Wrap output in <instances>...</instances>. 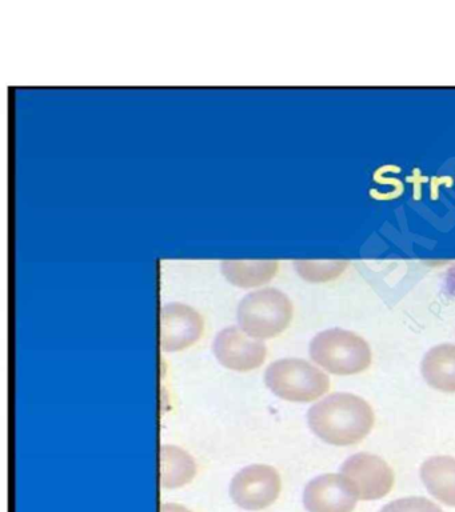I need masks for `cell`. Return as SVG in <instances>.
Listing matches in <instances>:
<instances>
[{"label":"cell","mask_w":455,"mask_h":512,"mask_svg":"<svg viewBox=\"0 0 455 512\" xmlns=\"http://www.w3.org/2000/svg\"><path fill=\"white\" fill-rule=\"evenodd\" d=\"M311 431L331 446L361 443L373 430L375 415L365 399L338 392L319 400L307 412Z\"/></svg>","instance_id":"1"},{"label":"cell","mask_w":455,"mask_h":512,"mask_svg":"<svg viewBox=\"0 0 455 512\" xmlns=\"http://www.w3.org/2000/svg\"><path fill=\"white\" fill-rule=\"evenodd\" d=\"M310 356L334 375L361 374L370 367L371 348L362 336L342 328L319 332L310 343Z\"/></svg>","instance_id":"2"},{"label":"cell","mask_w":455,"mask_h":512,"mask_svg":"<svg viewBox=\"0 0 455 512\" xmlns=\"http://www.w3.org/2000/svg\"><path fill=\"white\" fill-rule=\"evenodd\" d=\"M294 306L289 296L277 288L250 292L238 304L239 327L255 339L281 335L293 320Z\"/></svg>","instance_id":"3"},{"label":"cell","mask_w":455,"mask_h":512,"mask_svg":"<svg viewBox=\"0 0 455 512\" xmlns=\"http://www.w3.org/2000/svg\"><path fill=\"white\" fill-rule=\"evenodd\" d=\"M265 383L278 398L287 402H314L330 390V378L307 360L287 358L271 363Z\"/></svg>","instance_id":"4"},{"label":"cell","mask_w":455,"mask_h":512,"mask_svg":"<svg viewBox=\"0 0 455 512\" xmlns=\"http://www.w3.org/2000/svg\"><path fill=\"white\" fill-rule=\"evenodd\" d=\"M281 488V476L273 466L251 464L231 480L230 496L243 510L261 511L275 503Z\"/></svg>","instance_id":"5"},{"label":"cell","mask_w":455,"mask_h":512,"mask_svg":"<svg viewBox=\"0 0 455 512\" xmlns=\"http://www.w3.org/2000/svg\"><path fill=\"white\" fill-rule=\"evenodd\" d=\"M341 474L353 484L358 499L385 498L395 483L393 468L377 455L359 452L342 464Z\"/></svg>","instance_id":"6"},{"label":"cell","mask_w":455,"mask_h":512,"mask_svg":"<svg viewBox=\"0 0 455 512\" xmlns=\"http://www.w3.org/2000/svg\"><path fill=\"white\" fill-rule=\"evenodd\" d=\"M215 358L223 367L237 372L253 371L265 363L266 344L246 334L241 327L230 326L215 336Z\"/></svg>","instance_id":"7"},{"label":"cell","mask_w":455,"mask_h":512,"mask_svg":"<svg viewBox=\"0 0 455 512\" xmlns=\"http://www.w3.org/2000/svg\"><path fill=\"white\" fill-rule=\"evenodd\" d=\"M358 495L342 474H323L310 480L303 491L307 512H353Z\"/></svg>","instance_id":"8"},{"label":"cell","mask_w":455,"mask_h":512,"mask_svg":"<svg viewBox=\"0 0 455 512\" xmlns=\"http://www.w3.org/2000/svg\"><path fill=\"white\" fill-rule=\"evenodd\" d=\"M205 330L203 318L193 307L169 303L161 310V348L166 352L186 350L197 343Z\"/></svg>","instance_id":"9"},{"label":"cell","mask_w":455,"mask_h":512,"mask_svg":"<svg viewBox=\"0 0 455 512\" xmlns=\"http://www.w3.org/2000/svg\"><path fill=\"white\" fill-rule=\"evenodd\" d=\"M421 479L427 491L446 506L455 507V458L439 455L427 459L421 467Z\"/></svg>","instance_id":"10"},{"label":"cell","mask_w":455,"mask_h":512,"mask_svg":"<svg viewBox=\"0 0 455 512\" xmlns=\"http://www.w3.org/2000/svg\"><path fill=\"white\" fill-rule=\"evenodd\" d=\"M422 376L435 390L455 394V344H439L422 360Z\"/></svg>","instance_id":"11"},{"label":"cell","mask_w":455,"mask_h":512,"mask_svg":"<svg viewBox=\"0 0 455 512\" xmlns=\"http://www.w3.org/2000/svg\"><path fill=\"white\" fill-rule=\"evenodd\" d=\"M277 260H223L221 271L233 286L254 288L269 283L277 275Z\"/></svg>","instance_id":"12"},{"label":"cell","mask_w":455,"mask_h":512,"mask_svg":"<svg viewBox=\"0 0 455 512\" xmlns=\"http://www.w3.org/2000/svg\"><path fill=\"white\" fill-rule=\"evenodd\" d=\"M161 486L163 488H181L189 484L197 475L198 467L189 452L177 446H162Z\"/></svg>","instance_id":"13"},{"label":"cell","mask_w":455,"mask_h":512,"mask_svg":"<svg viewBox=\"0 0 455 512\" xmlns=\"http://www.w3.org/2000/svg\"><path fill=\"white\" fill-rule=\"evenodd\" d=\"M295 270L302 279L311 283L330 282L346 270L345 260H297Z\"/></svg>","instance_id":"14"},{"label":"cell","mask_w":455,"mask_h":512,"mask_svg":"<svg viewBox=\"0 0 455 512\" xmlns=\"http://www.w3.org/2000/svg\"><path fill=\"white\" fill-rule=\"evenodd\" d=\"M379 512H443L441 507L421 496H410L386 504Z\"/></svg>","instance_id":"15"},{"label":"cell","mask_w":455,"mask_h":512,"mask_svg":"<svg viewBox=\"0 0 455 512\" xmlns=\"http://www.w3.org/2000/svg\"><path fill=\"white\" fill-rule=\"evenodd\" d=\"M445 184L446 187H453L454 179L451 176H441V178H433L430 182V198L437 200L439 198V187Z\"/></svg>","instance_id":"16"},{"label":"cell","mask_w":455,"mask_h":512,"mask_svg":"<svg viewBox=\"0 0 455 512\" xmlns=\"http://www.w3.org/2000/svg\"><path fill=\"white\" fill-rule=\"evenodd\" d=\"M407 182L414 184V199H421V186L423 182H427L429 178L422 176L418 168H415L413 176H407Z\"/></svg>","instance_id":"17"},{"label":"cell","mask_w":455,"mask_h":512,"mask_svg":"<svg viewBox=\"0 0 455 512\" xmlns=\"http://www.w3.org/2000/svg\"><path fill=\"white\" fill-rule=\"evenodd\" d=\"M161 512H191L189 508L181 506L177 503H163L161 506Z\"/></svg>","instance_id":"18"}]
</instances>
